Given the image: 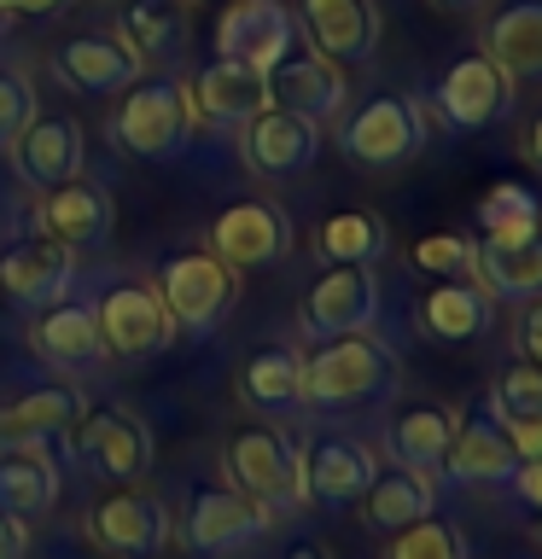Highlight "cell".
<instances>
[{
    "label": "cell",
    "mask_w": 542,
    "mask_h": 559,
    "mask_svg": "<svg viewBox=\"0 0 542 559\" xmlns=\"http://www.w3.org/2000/svg\"><path fill=\"white\" fill-rule=\"evenodd\" d=\"M7 29H12V12L0 7V47H7Z\"/></svg>",
    "instance_id": "cell-48"
},
{
    "label": "cell",
    "mask_w": 542,
    "mask_h": 559,
    "mask_svg": "<svg viewBox=\"0 0 542 559\" xmlns=\"http://www.w3.org/2000/svg\"><path fill=\"white\" fill-rule=\"evenodd\" d=\"M315 251H321L327 269H374V262L391 251V227H385L374 210H339V216L321 222Z\"/></svg>",
    "instance_id": "cell-33"
},
{
    "label": "cell",
    "mask_w": 542,
    "mask_h": 559,
    "mask_svg": "<svg viewBox=\"0 0 542 559\" xmlns=\"http://www.w3.org/2000/svg\"><path fill=\"white\" fill-rule=\"evenodd\" d=\"M379 274L374 269H327L297 304V326L309 338H344L379 321Z\"/></svg>",
    "instance_id": "cell-15"
},
{
    "label": "cell",
    "mask_w": 542,
    "mask_h": 559,
    "mask_svg": "<svg viewBox=\"0 0 542 559\" xmlns=\"http://www.w3.org/2000/svg\"><path fill=\"white\" fill-rule=\"evenodd\" d=\"M35 111H42V105H35L30 70L0 64V152H12V140L30 129V117H35Z\"/></svg>",
    "instance_id": "cell-39"
},
{
    "label": "cell",
    "mask_w": 542,
    "mask_h": 559,
    "mask_svg": "<svg viewBox=\"0 0 542 559\" xmlns=\"http://www.w3.org/2000/svg\"><path fill=\"white\" fill-rule=\"evenodd\" d=\"M484 59L507 82H542V0H507L484 17Z\"/></svg>",
    "instance_id": "cell-26"
},
{
    "label": "cell",
    "mask_w": 542,
    "mask_h": 559,
    "mask_svg": "<svg viewBox=\"0 0 542 559\" xmlns=\"http://www.w3.org/2000/svg\"><path fill=\"white\" fill-rule=\"evenodd\" d=\"M514 349H519V361H537V367H542V297H537V304H525V309H519Z\"/></svg>",
    "instance_id": "cell-40"
},
{
    "label": "cell",
    "mask_w": 542,
    "mask_h": 559,
    "mask_svg": "<svg viewBox=\"0 0 542 559\" xmlns=\"http://www.w3.org/2000/svg\"><path fill=\"white\" fill-rule=\"evenodd\" d=\"M525 152H531V164L542 169V111H537L531 122H525Z\"/></svg>",
    "instance_id": "cell-45"
},
{
    "label": "cell",
    "mask_w": 542,
    "mask_h": 559,
    "mask_svg": "<svg viewBox=\"0 0 542 559\" xmlns=\"http://www.w3.org/2000/svg\"><path fill=\"white\" fill-rule=\"evenodd\" d=\"M496 326V297L472 280H444L420 297V332L432 344H479Z\"/></svg>",
    "instance_id": "cell-28"
},
{
    "label": "cell",
    "mask_w": 542,
    "mask_h": 559,
    "mask_svg": "<svg viewBox=\"0 0 542 559\" xmlns=\"http://www.w3.org/2000/svg\"><path fill=\"white\" fill-rule=\"evenodd\" d=\"M187 99H192V117L204 129H222V134H239L262 105H269V82L262 70L239 64V59H210L199 76L187 82Z\"/></svg>",
    "instance_id": "cell-21"
},
{
    "label": "cell",
    "mask_w": 542,
    "mask_h": 559,
    "mask_svg": "<svg viewBox=\"0 0 542 559\" xmlns=\"http://www.w3.org/2000/svg\"><path fill=\"white\" fill-rule=\"evenodd\" d=\"M286 559H327V548H321V542H292Z\"/></svg>",
    "instance_id": "cell-46"
},
{
    "label": "cell",
    "mask_w": 542,
    "mask_h": 559,
    "mask_svg": "<svg viewBox=\"0 0 542 559\" xmlns=\"http://www.w3.org/2000/svg\"><path fill=\"white\" fill-rule=\"evenodd\" d=\"M397 391H402V361L385 338H374V332L321 338L304 356V408H315V414L385 408Z\"/></svg>",
    "instance_id": "cell-1"
},
{
    "label": "cell",
    "mask_w": 542,
    "mask_h": 559,
    "mask_svg": "<svg viewBox=\"0 0 542 559\" xmlns=\"http://www.w3.org/2000/svg\"><path fill=\"white\" fill-rule=\"evenodd\" d=\"M432 105H437V117H444L449 129L479 134V129H496V122L514 111V82H507L484 52H461V59L437 76Z\"/></svg>",
    "instance_id": "cell-12"
},
{
    "label": "cell",
    "mask_w": 542,
    "mask_h": 559,
    "mask_svg": "<svg viewBox=\"0 0 542 559\" xmlns=\"http://www.w3.org/2000/svg\"><path fill=\"white\" fill-rule=\"evenodd\" d=\"M30 344L52 373H99L105 367V338H99L94 304H87V297H70V292L59 297V304L35 309Z\"/></svg>",
    "instance_id": "cell-19"
},
{
    "label": "cell",
    "mask_w": 542,
    "mask_h": 559,
    "mask_svg": "<svg viewBox=\"0 0 542 559\" xmlns=\"http://www.w3.org/2000/svg\"><path fill=\"white\" fill-rule=\"evenodd\" d=\"M339 152L356 169H402L426 152V105L414 94H374L339 122Z\"/></svg>",
    "instance_id": "cell-5"
},
{
    "label": "cell",
    "mask_w": 542,
    "mask_h": 559,
    "mask_svg": "<svg viewBox=\"0 0 542 559\" xmlns=\"http://www.w3.org/2000/svg\"><path fill=\"white\" fill-rule=\"evenodd\" d=\"M297 12L286 0H227L216 17V59H239L251 70L280 64L297 47Z\"/></svg>",
    "instance_id": "cell-13"
},
{
    "label": "cell",
    "mask_w": 542,
    "mask_h": 559,
    "mask_svg": "<svg viewBox=\"0 0 542 559\" xmlns=\"http://www.w3.org/2000/svg\"><path fill=\"white\" fill-rule=\"evenodd\" d=\"M12 17H59V12H70L76 0H0Z\"/></svg>",
    "instance_id": "cell-44"
},
{
    "label": "cell",
    "mask_w": 542,
    "mask_h": 559,
    "mask_svg": "<svg viewBox=\"0 0 542 559\" xmlns=\"http://www.w3.org/2000/svg\"><path fill=\"white\" fill-rule=\"evenodd\" d=\"M449 437H455V408H444V402H414V408H402L391 419V454H397V466H409V472H432L444 466V449H449Z\"/></svg>",
    "instance_id": "cell-32"
},
{
    "label": "cell",
    "mask_w": 542,
    "mask_h": 559,
    "mask_svg": "<svg viewBox=\"0 0 542 559\" xmlns=\"http://www.w3.org/2000/svg\"><path fill=\"white\" fill-rule=\"evenodd\" d=\"M262 531H269V513H262L257 501H245L239 489L227 484H204L192 489L187 501V548L192 554H245L251 542H262Z\"/></svg>",
    "instance_id": "cell-17"
},
{
    "label": "cell",
    "mask_w": 542,
    "mask_h": 559,
    "mask_svg": "<svg viewBox=\"0 0 542 559\" xmlns=\"http://www.w3.org/2000/svg\"><path fill=\"white\" fill-rule=\"evenodd\" d=\"M496 426L507 431V443H514L519 461H537V454H542V414H525V419H496Z\"/></svg>",
    "instance_id": "cell-41"
},
{
    "label": "cell",
    "mask_w": 542,
    "mask_h": 559,
    "mask_svg": "<svg viewBox=\"0 0 542 559\" xmlns=\"http://www.w3.org/2000/svg\"><path fill=\"white\" fill-rule=\"evenodd\" d=\"M472 274L484 280V292L496 304H537L542 297V227L519 245H490V239H472Z\"/></svg>",
    "instance_id": "cell-30"
},
{
    "label": "cell",
    "mask_w": 542,
    "mask_h": 559,
    "mask_svg": "<svg viewBox=\"0 0 542 559\" xmlns=\"http://www.w3.org/2000/svg\"><path fill=\"white\" fill-rule=\"evenodd\" d=\"M432 7H444V12H479L484 0H432Z\"/></svg>",
    "instance_id": "cell-47"
},
{
    "label": "cell",
    "mask_w": 542,
    "mask_h": 559,
    "mask_svg": "<svg viewBox=\"0 0 542 559\" xmlns=\"http://www.w3.org/2000/svg\"><path fill=\"white\" fill-rule=\"evenodd\" d=\"M227 489L257 501L262 513H297L304 507V478H297V443L280 426H239L222 443Z\"/></svg>",
    "instance_id": "cell-4"
},
{
    "label": "cell",
    "mask_w": 542,
    "mask_h": 559,
    "mask_svg": "<svg viewBox=\"0 0 542 559\" xmlns=\"http://www.w3.org/2000/svg\"><path fill=\"white\" fill-rule=\"evenodd\" d=\"M52 501H59V466L47 461V449L0 454V513L35 524L42 513H52Z\"/></svg>",
    "instance_id": "cell-31"
},
{
    "label": "cell",
    "mask_w": 542,
    "mask_h": 559,
    "mask_svg": "<svg viewBox=\"0 0 542 559\" xmlns=\"http://www.w3.org/2000/svg\"><path fill=\"white\" fill-rule=\"evenodd\" d=\"M537 542H542V531H537Z\"/></svg>",
    "instance_id": "cell-49"
},
{
    "label": "cell",
    "mask_w": 542,
    "mask_h": 559,
    "mask_svg": "<svg viewBox=\"0 0 542 559\" xmlns=\"http://www.w3.org/2000/svg\"><path fill=\"white\" fill-rule=\"evenodd\" d=\"M70 280H76V257L47 234H30V239H17V245L0 251V297L17 304V309L59 304V297L70 292Z\"/></svg>",
    "instance_id": "cell-20"
},
{
    "label": "cell",
    "mask_w": 542,
    "mask_h": 559,
    "mask_svg": "<svg viewBox=\"0 0 542 559\" xmlns=\"http://www.w3.org/2000/svg\"><path fill=\"white\" fill-rule=\"evenodd\" d=\"M82 408L87 402L70 379H35V384H24V391L0 396V454L70 443Z\"/></svg>",
    "instance_id": "cell-9"
},
{
    "label": "cell",
    "mask_w": 542,
    "mask_h": 559,
    "mask_svg": "<svg viewBox=\"0 0 542 559\" xmlns=\"http://www.w3.org/2000/svg\"><path fill=\"white\" fill-rule=\"evenodd\" d=\"M157 297H164L175 332H187V338H216L227 326V314L239 304V274L227 269L216 251H204V245H187V251H169L157 262Z\"/></svg>",
    "instance_id": "cell-3"
},
{
    "label": "cell",
    "mask_w": 542,
    "mask_h": 559,
    "mask_svg": "<svg viewBox=\"0 0 542 559\" xmlns=\"http://www.w3.org/2000/svg\"><path fill=\"white\" fill-rule=\"evenodd\" d=\"M239 157L257 181H292V175H304L321 157V122H304V117L280 111V105H262L239 129Z\"/></svg>",
    "instance_id": "cell-14"
},
{
    "label": "cell",
    "mask_w": 542,
    "mask_h": 559,
    "mask_svg": "<svg viewBox=\"0 0 542 559\" xmlns=\"http://www.w3.org/2000/svg\"><path fill=\"white\" fill-rule=\"evenodd\" d=\"M437 472H444L449 484H461V489H507L514 472H519V454H514V443H507V431L479 408V414L455 419V437H449L444 466Z\"/></svg>",
    "instance_id": "cell-22"
},
{
    "label": "cell",
    "mask_w": 542,
    "mask_h": 559,
    "mask_svg": "<svg viewBox=\"0 0 542 559\" xmlns=\"http://www.w3.org/2000/svg\"><path fill=\"white\" fill-rule=\"evenodd\" d=\"M94 321H99L105 356H117V361H152L175 344V321H169L164 297H157L152 280H134V274H117L111 286H99Z\"/></svg>",
    "instance_id": "cell-6"
},
{
    "label": "cell",
    "mask_w": 542,
    "mask_h": 559,
    "mask_svg": "<svg viewBox=\"0 0 542 559\" xmlns=\"http://www.w3.org/2000/svg\"><path fill=\"white\" fill-rule=\"evenodd\" d=\"M192 134H199V117H192L187 82L175 76H140L122 87L117 117H111V140L140 164H175V157L192 152Z\"/></svg>",
    "instance_id": "cell-2"
},
{
    "label": "cell",
    "mask_w": 542,
    "mask_h": 559,
    "mask_svg": "<svg viewBox=\"0 0 542 559\" xmlns=\"http://www.w3.org/2000/svg\"><path fill=\"white\" fill-rule=\"evenodd\" d=\"M262 82H269V105H280V111H292L304 122H332V117H344V105H350L344 64L321 59V52L304 47V41H297L280 64L262 70Z\"/></svg>",
    "instance_id": "cell-11"
},
{
    "label": "cell",
    "mask_w": 542,
    "mask_h": 559,
    "mask_svg": "<svg viewBox=\"0 0 542 559\" xmlns=\"http://www.w3.org/2000/svg\"><path fill=\"white\" fill-rule=\"evenodd\" d=\"M70 449H76V461L94 472V478H117V484H129V478H140V472L152 466L146 419H140L134 408H122V402L82 408L76 431H70Z\"/></svg>",
    "instance_id": "cell-8"
},
{
    "label": "cell",
    "mask_w": 542,
    "mask_h": 559,
    "mask_svg": "<svg viewBox=\"0 0 542 559\" xmlns=\"http://www.w3.org/2000/svg\"><path fill=\"white\" fill-rule=\"evenodd\" d=\"M82 164H87V140H82V122L70 111H35L30 129L12 140V169L35 192L76 181Z\"/></svg>",
    "instance_id": "cell-16"
},
{
    "label": "cell",
    "mask_w": 542,
    "mask_h": 559,
    "mask_svg": "<svg viewBox=\"0 0 542 559\" xmlns=\"http://www.w3.org/2000/svg\"><path fill=\"white\" fill-rule=\"evenodd\" d=\"M210 251H216L234 274L274 269L292 251V216L274 199H234L210 222Z\"/></svg>",
    "instance_id": "cell-10"
},
{
    "label": "cell",
    "mask_w": 542,
    "mask_h": 559,
    "mask_svg": "<svg viewBox=\"0 0 542 559\" xmlns=\"http://www.w3.org/2000/svg\"><path fill=\"white\" fill-rule=\"evenodd\" d=\"M52 76H59L70 94H122L129 82L146 76V59L134 47H122L117 35H76L52 52Z\"/></svg>",
    "instance_id": "cell-25"
},
{
    "label": "cell",
    "mask_w": 542,
    "mask_h": 559,
    "mask_svg": "<svg viewBox=\"0 0 542 559\" xmlns=\"http://www.w3.org/2000/svg\"><path fill=\"white\" fill-rule=\"evenodd\" d=\"M507 489H514L531 513H542V454H537V461H519V472H514V484H507Z\"/></svg>",
    "instance_id": "cell-42"
},
{
    "label": "cell",
    "mask_w": 542,
    "mask_h": 559,
    "mask_svg": "<svg viewBox=\"0 0 542 559\" xmlns=\"http://www.w3.org/2000/svg\"><path fill=\"white\" fill-rule=\"evenodd\" d=\"M484 414H490V419H525V414H542V367H537V361H514L496 384H490Z\"/></svg>",
    "instance_id": "cell-37"
},
{
    "label": "cell",
    "mask_w": 542,
    "mask_h": 559,
    "mask_svg": "<svg viewBox=\"0 0 542 559\" xmlns=\"http://www.w3.org/2000/svg\"><path fill=\"white\" fill-rule=\"evenodd\" d=\"M87 536L117 559H152L169 542V513L146 489H111L87 507Z\"/></svg>",
    "instance_id": "cell-18"
},
{
    "label": "cell",
    "mask_w": 542,
    "mask_h": 559,
    "mask_svg": "<svg viewBox=\"0 0 542 559\" xmlns=\"http://www.w3.org/2000/svg\"><path fill=\"white\" fill-rule=\"evenodd\" d=\"M35 227H42L47 239H59L64 251H94V245L111 239V227H117V204H111V192L94 187V181H64V187H52L42 192V216H35Z\"/></svg>",
    "instance_id": "cell-24"
},
{
    "label": "cell",
    "mask_w": 542,
    "mask_h": 559,
    "mask_svg": "<svg viewBox=\"0 0 542 559\" xmlns=\"http://www.w3.org/2000/svg\"><path fill=\"white\" fill-rule=\"evenodd\" d=\"M297 29L332 64H367L379 47V7L374 0H297Z\"/></svg>",
    "instance_id": "cell-23"
},
{
    "label": "cell",
    "mask_w": 542,
    "mask_h": 559,
    "mask_svg": "<svg viewBox=\"0 0 542 559\" xmlns=\"http://www.w3.org/2000/svg\"><path fill=\"white\" fill-rule=\"evenodd\" d=\"M0 559H30V524L0 513Z\"/></svg>",
    "instance_id": "cell-43"
},
{
    "label": "cell",
    "mask_w": 542,
    "mask_h": 559,
    "mask_svg": "<svg viewBox=\"0 0 542 559\" xmlns=\"http://www.w3.org/2000/svg\"><path fill=\"white\" fill-rule=\"evenodd\" d=\"M537 227H542V204H537L531 187L496 181L479 199V239H490V245H519V239H531Z\"/></svg>",
    "instance_id": "cell-35"
},
{
    "label": "cell",
    "mask_w": 542,
    "mask_h": 559,
    "mask_svg": "<svg viewBox=\"0 0 542 559\" xmlns=\"http://www.w3.org/2000/svg\"><path fill=\"white\" fill-rule=\"evenodd\" d=\"M385 559H472V554H467L461 524L426 513V519H414L409 531H397L391 542H385Z\"/></svg>",
    "instance_id": "cell-36"
},
{
    "label": "cell",
    "mask_w": 542,
    "mask_h": 559,
    "mask_svg": "<svg viewBox=\"0 0 542 559\" xmlns=\"http://www.w3.org/2000/svg\"><path fill=\"white\" fill-rule=\"evenodd\" d=\"M117 41L140 59H175L187 47V7L181 0H129L117 17Z\"/></svg>",
    "instance_id": "cell-34"
},
{
    "label": "cell",
    "mask_w": 542,
    "mask_h": 559,
    "mask_svg": "<svg viewBox=\"0 0 542 559\" xmlns=\"http://www.w3.org/2000/svg\"><path fill=\"white\" fill-rule=\"evenodd\" d=\"M374 449L350 431H309L297 443V478H304V507H356L374 484Z\"/></svg>",
    "instance_id": "cell-7"
},
{
    "label": "cell",
    "mask_w": 542,
    "mask_h": 559,
    "mask_svg": "<svg viewBox=\"0 0 542 559\" xmlns=\"http://www.w3.org/2000/svg\"><path fill=\"white\" fill-rule=\"evenodd\" d=\"M472 251H479V245H472L467 234H426L409 257H414V269L432 274V280H467L472 274Z\"/></svg>",
    "instance_id": "cell-38"
},
{
    "label": "cell",
    "mask_w": 542,
    "mask_h": 559,
    "mask_svg": "<svg viewBox=\"0 0 542 559\" xmlns=\"http://www.w3.org/2000/svg\"><path fill=\"white\" fill-rule=\"evenodd\" d=\"M239 402L262 419H280V414L304 408V349L257 344L239 367Z\"/></svg>",
    "instance_id": "cell-27"
},
{
    "label": "cell",
    "mask_w": 542,
    "mask_h": 559,
    "mask_svg": "<svg viewBox=\"0 0 542 559\" xmlns=\"http://www.w3.org/2000/svg\"><path fill=\"white\" fill-rule=\"evenodd\" d=\"M362 524L374 536H397V531H409L414 519H426L437 513V496H432V478L426 472H409V466H385L374 472V484L362 489Z\"/></svg>",
    "instance_id": "cell-29"
}]
</instances>
